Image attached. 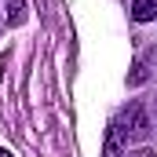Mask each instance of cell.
<instances>
[{"label": "cell", "instance_id": "1", "mask_svg": "<svg viewBox=\"0 0 157 157\" xmlns=\"http://www.w3.org/2000/svg\"><path fill=\"white\" fill-rule=\"evenodd\" d=\"M150 135V117H146V110L139 106V102H132V110H128V139H146Z\"/></svg>", "mask_w": 157, "mask_h": 157}, {"label": "cell", "instance_id": "2", "mask_svg": "<svg viewBox=\"0 0 157 157\" xmlns=\"http://www.w3.org/2000/svg\"><path fill=\"white\" fill-rule=\"evenodd\" d=\"M102 157H124V132L117 124H110L106 132V143H102Z\"/></svg>", "mask_w": 157, "mask_h": 157}, {"label": "cell", "instance_id": "3", "mask_svg": "<svg viewBox=\"0 0 157 157\" xmlns=\"http://www.w3.org/2000/svg\"><path fill=\"white\" fill-rule=\"evenodd\" d=\"M7 26H22L26 18H29V4L26 0H7Z\"/></svg>", "mask_w": 157, "mask_h": 157}, {"label": "cell", "instance_id": "4", "mask_svg": "<svg viewBox=\"0 0 157 157\" xmlns=\"http://www.w3.org/2000/svg\"><path fill=\"white\" fill-rule=\"evenodd\" d=\"M132 18L135 22H154L157 18V0H135L132 4Z\"/></svg>", "mask_w": 157, "mask_h": 157}, {"label": "cell", "instance_id": "5", "mask_svg": "<svg viewBox=\"0 0 157 157\" xmlns=\"http://www.w3.org/2000/svg\"><path fill=\"white\" fill-rule=\"evenodd\" d=\"M146 66H132V73H128V88H139V84H146Z\"/></svg>", "mask_w": 157, "mask_h": 157}, {"label": "cell", "instance_id": "6", "mask_svg": "<svg viewBox=\"0 0 157 157\" xmlns=\"http://www.w3.org/2000/svg\"><path fill=\"white\" fill-rule=\"evenodd\" d=\"M128 157H157L154 150H146V146H143V150H135V154H128Z\"/></svg>", "mask_w": 157, "mask_h": 157}, {"label": "cell", "instance_id": "7", "mask_svg": "<svg viewBox=\"0 0 157 157\" xmlns=\"http://www.w3.org/2000/svg\"><path fill=\"white\" fill-rule=\"evenodd\" d=\"M0 157H11V154H7V150H0Z\"/></svg>", "mask_w": 157, "mask_h": 157}]
</instances>
